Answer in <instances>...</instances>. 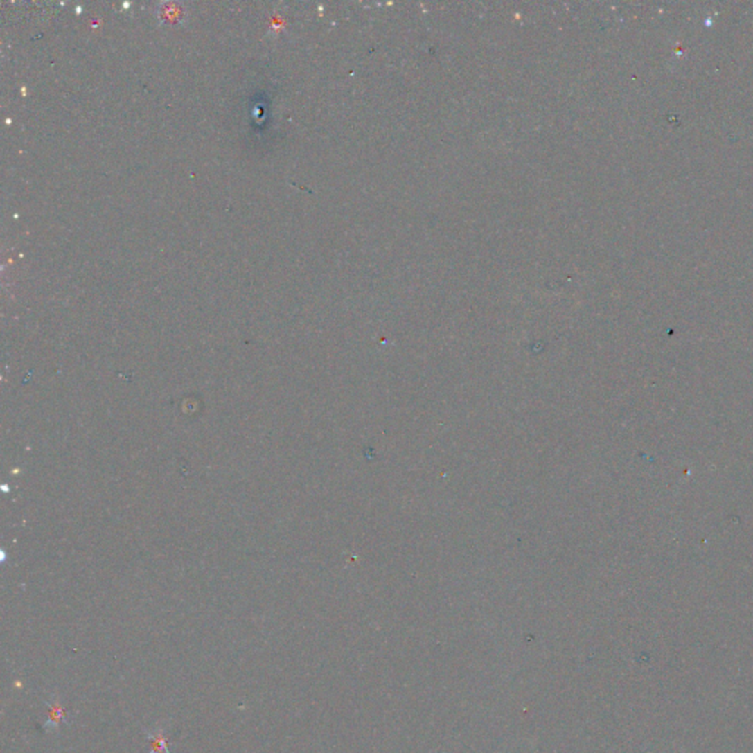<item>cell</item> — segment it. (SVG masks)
<instances>
[{
  "label": "cell",
  "mask_w": 753,
  "mask_h": 753,
  "mask_svg": "<svg viewBox=\"0 0 753 753\" xmlns=\"http://www.w3.org/2000/svg\"><path fill=\"white\" fill-rule=\"evenodd\" d=\"M146 737L150 742L149 753H171L166 728L163 725L154 727L153 730H146Z\"/></svg>",
  "instance_id": "7a4b0ae2"
},
{
  "label": "cell",
  "mask_w": 753,
  "mask_h": 753,
  "mask_svg": "<svg viewBox=\"0 0 753 753\" xmlns=\"http://www.w3.org/2000/svg\"><path fill=\"white\" fill-rule=\"evenodd\" d=\"M46 705H47V709H49V714H47V720L43 724V730L46 733L57 732V728L61 727L62 723H68L67 711L62 707L61 698H59L57 695H53L49 700L46 702Z\"/></svg>",
  "instance_id": "6da1fadb"
}]
</instances>
